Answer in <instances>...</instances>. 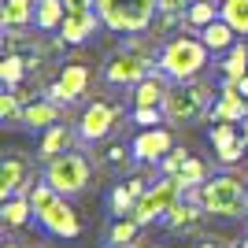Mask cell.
<instances>
[{
	"label": "cell",
	"mask_w": 248,
	"mask_h": 248,
	"mask_svg": "<svg viewBox=\"0 0 248 248\" xmlns=\"http://www.w3.org/2000/svg\"><path fill=\"white\" fill-rule=\"evenodd\" d=\"M207 56H211V48H207L200 37H170V41L159 48V56H155V67L170 78V82H189V78H197L200 71L207 67Z\"/></svg>",
	"instance_id": "cell-1"
},
{
	"label": "cell",
	"mask_w": 248,
	"mask_h": 248,
	"mask_svg": "<svg viewBox=\"0 0 248 248\" xmlns=\"http://www.w3.org/2000/svg\"><path fill=\"white\" fill-rule=\"evenodd\" d=\"M197 204L204 207L207 215H218V218H237L248 211V186L241 182L237 174H215L207 178L204 186L197 189Z\"/></svg>",
	"instance_id": "cell-2"
},
{
	"label": "cell",
	"mask_w": 248,
	"mask_h": 248,
	"mask_svg": "<svg viewBox=\"0 0 248 248\" xmlns=\"http://www.w3.org/2000/svg\"><path fill=\"white\" fill-rule=\"evenodd\" d=\"M96 11L115 33H145L159 15V0H96Z\"/></svg>",
	"instance_id": "cell-3"
},
{
	"label": "cell",
	"mask_w": 248,
	"mask_h": 248,
	"mask_svg": "<svg viewBox=\"0 0 248 248\" xmlns=\"http://www.w3.org/2000/svg\"><path fill=\"white\" fill-rule=\"evenodd\" d=\"M211 111V89L197 78H189V82H174L167 89V100H163V115L167 123H178V126H189L204 119Z\"/></svg>",
	"instance_id": "cell-4"
},
{
	"label": "cell",
	"mask_w": 248,
	"mask_h": 248,
	"mask_svg": "<svg viewBox=\"0 0 248 248\" xmlns=\"http://www.w3.org/2000/svg\"><path fill=\"white\" fill-rule=\"evenodd\" d=\"M45 178L56 186L60 197H78V193H85L89 182H93V167H89V159H85L82 152H63V155H56V159H48Z\"/></svg>",
	"instance_id": "cell-5"
},
{
	"label": "cell",
	"mask_w": 248,
	"mask_h": 248,
	"mask_svg": "<svg viewBox=\"0 0 248 248\" xmlns=\"http://www.w3.org/2000/svg\"><path fill=\"white\" fill-rule=\"evenodd\" d=\"M182 197H186V186L178 182V174H163L159 182H152L148 193L134 204V218L141 222V226H152V222H159Z\"/></svg>",
	"instance_id": "cell-6"
},
{
	"label": "cell",
	"mask_w": 248,
	"mask_h": 248,
	"mask_svg": "<svg viewBox=\"0 0 248 248\" xmlns=\"http://www.w3.org/2000/svg\"><path fill=\"white\" fill-rule=\"evenodd\" d=\"M119 123H123V104L93 100V104L82 111V119H78V141H85V145H96V141H104V137L111 134Z\"/></svg>",
	"instance_id": "cell-7"
},
{
	"label": "cell",
	"mask_w": 248,
	"mask_h": 248,
	"mask_svg": "<svg viewBox=\"0 0 248 248\" xmlns=\"http://www.w3.org/2000/svg\"><path fill=\"white\" fill-rule=\"evenodd\" d=\"M145 74H152V60L141 48H123L104 63V82L108 85H137Z\"/></svg>",
	"instance_id": "cell-8"
},
{
	"label": "cell",
	"mask_w": 248,
	"mask_h": 248,
	"mask_svg": "<svg viewBox=\"0 0 248 248\" xmlns=\"http://www.w3.org/2000/svg\"><path fill=\"white\" fill-rule=\"evenodd\" d=\"M89 82H93V71L85 67V63H67V67H60V74L52 78L48 85V96L56 104H78L85 93H89Z\"/></svg>",
	"instance_id": "cell-9"
},
{
	"label": "cell",
	"mask_w": 248,
	"mask_h": 248,
	"mask_svg": "<svg viewBox=\"0 0 248 248\" xmlns=\"http://www.w3.org/2000/svg\"><path fill=\"white\" fill-rule=\"evenodd\" d=\"M33 186H37V178H33V170H30V159L19 155V152L4 155V167H0V200L15 197V193L30 197Z\"/></svg>",
	"instance_id": "cell-10"
},
{
	"label": "cell",
	"mask_w": 248,
	"mask_h": 248,
	"mask_svg": "<svg viewBox=\"0 0 248 248\" xmlns=\"http://www.w3.org/2000/svg\"><path fill=\"white\" fill-rule=\"evenodd\" d=\"M37 222L48 230L52 237H78L82 233V218H78V211L63 197H56L45 211H37Z\"/></svg>",
	"instance_id": "cell-11"
},
{
	"label": "cell",
	"mask_w": 248,
	"mask_h": 248,
	"mask_svg": "<svg viewBox=\"0 0 248 248\" xmlns=\"http://www.w3.org/2000/svg\"><path fill=\"white\" fill-rule=\"evenodd\" d=\"M130 148H134L137 163H159V159L174 148V137H170V130H163V126H148V130H141V134L130 141Z\"/></svg>",
	"instance_id": "cell-12"
},
{
	"label": "cell",
	"mask_w": 248,
	"mask_h": 248,
	"mask_svg": "<svg viewBox=\"0 0 248 248\" xmlns=\"http://www.w3.org/2000/svg\"><path fill=\"white\" fill-rule=\"evenodd\" d=\"M245 108H248V100L241 96V89H237V82H230V78H222V85H218V100L211 104V119L215 123H245Z\"/></svg>",
	"instance_id": "cell-13"
},
{
	"label": "cell",
	"mask_w": 248,
	"mask_h": 248,
	"mask_svg": "<svg viewBox=\"0 0 248 248\" xmlns=\"http://www.w3.org/2000/svg\"><path fill=\"white\" fill-rule=\"evenodd\" d=\"M100 22H104L100 11H67L56 33H60L67 45H85V41L96 33V26H100Z\"/></svg>",
	"instance_id": "cell-14"
},
{
	"label": "cell",
	"mask_w": 248,
	"mask_h": 248,
	"mask_svg": "<svg viewBox=\"0 0 248 248\" xmlns=\"http://www.w3.org/2000/svg\"><path fill=\"white\" fill-rule=\"evenodd\" d=\"M204 215H207V211L197 204V200L182 197V200H178V204L163 215V222H167V230H170V233H178V237H182V233H200Z\"/></svg>",
	"instance_id": "cell-15"
},
{
	"label": "cell",
	"mask_w": 248,
	"mask_h": 248,
	"mask_svg": "<svg viewBox=\"0 0 248 248\" xmlns=\"http://www.w3.org/2000/svg\"><path fill=\"white\" fill-rule=\"evenodd\" d=\"M167 89H170V85H167V74L163 71L145 74V78L134 85V108H163Z\"/></svg>",
	"instance_id": "cell-16"
},
{
	"label": "cell",
	"mask_w": 248,
	"mask_h": 248,
	"mask_svg": "<svg viewBox=\"0 0 248 248\" xmlns=\"http://www.w3.org/2000/svg\"><path fill=\"white\" fill-rule=\"evenodd\" d=\"M56 123H60V104L52 100V96L26 100V108H22V126L26 130H48Z\"/></svg>",
	"instance_id": "cell-17"
},
{
	"label": "cell",
	"mask_w": 248,
	"mask_h": 248,
	"mask_svg": "<svg viewBox=\"0 0 248 248\" xmlns=\"http://www.w3.org/2000/svg\"><path fill=\"white\" fill-rule=\"evenodd\" d=\"M74 137H78V130H67L63 123L48 126V130H41V145H37V155H41L45 163H48V159H56V155L71 152Z\"/></svg>",
	"instance_id": "cell-18"
},
{
	"label": "cell",
	"mask_w": 248,
	"mask_h": 248,
	"mask_svg": "<svg viewBox=\"0 0 248 248\" xmlns=\"http://www.w3.org/2000/svg\"><path fill=\"white\" fill-rule=\"evenodd\" d=\"M200 41L211 48V56H222V52H230L233 45H237V30H233V26L218 15L215 22H207L204 30H200Z\"/></svg>",
	"instance_id": "cell-19"
},
{
	"label": "cell",
	"mask_w": 248,
	"mask_h": 248,
	"mask_svg": "<svg viewBox=\"0 0 248 248\" xmlns=\"http://www.w3.org/2000/svg\"><path fill=\"white\" fill-rule=\"evenodd\" d=\"M33 19H37V0H4V8H0L4 30H22Z\"/></svg>",
	"instance_id": "cell-20"
},
{
	"label": "cell",
	"mask_w": 248,
	"mask_h": 248,
	"mask_svg": "<svg viewBox=\"0 0 248 248\" xmlns=\"http://www.w3.org/2000/svg\"><path fill=\"white\" fill-rule=\"evenodd\" d=\"M0 218H4V226H8V230H22V226H30V218H37V215H33L30 197L15 193V197H8L4 204H0Z\"/></svg>",
	"instance_id": "cell-21"
},
{
	"label": "cell",
	"mask_w": 248,
	"mask_h": 248,
	"mask_svg": "<svg viewBox=\"0 0 248 248\" xmlns=\"http://www.w3.org/2000/svg\"><path fill=\"white\" fill-rule=\"evenodd\" d=\"M218 74H222V78H230V82L245 78V74H248V45L237 41L230 52H222V60H218Z\"/></svg>",
	"instance_id": "cell-22"
},
{
	"label": "cell",
	"mask_w": 248,
	"mask_h": 248,
	"mask_svg": "<svg viewBox=\"0 0 248 248\" xmlns=\"http://www.w3.org/2000/svg\"><path fill=\"white\" fill-rule=\"evenodd\" d=\"M137 237H141V222H137L134 215H119L111 222V230H108V241H111L115 248H134Z\"/></svg>",
	"instance_id": "cell-23"
},
{
	"label": "cell",
	"mask_w": 248,
	"mask_h": 248,
	"mask_svg": "<svg viewBox=\"0 0 248 248\" xmlns=\"http://www.w3.org/2000/svg\"><path fill=\"white\" fill-rule=\"evenodd\" d=\"M63 15H67V8H63V0H37V19H33V26L45 33H56L60 30Z\"/></svg>",
	"instance_id": "cell-24"
},
{
	"label": "cell",
	"mask_w": 248,
	"mask_h": 248,
	"mask_svg": "<svg viewBox=\"0 0 248 248\" xmlns=\"http://www.w3.org/2000/svg\"><path fill=\"white\" fill-rule=\"evenodd\" d=\"M218 19V8H215V0H193L186 8V26L189 30H204L207 22H215Z\"/></svg>",
	"instance_id": "cell-25"
},
{
	"label": "cell",
	"mask_w": 248,
	"mask_h": 248,
	"mask_svg": "<svg viewBox=\"0 0 248 248\" xmlns=\"http://www.w3.org/2000/svg\"><path fill=\"white\" fill-rule=\"evenodd\" d=\"M218 15H222L241 37H248V0H222V4H218Z\"/></svg>",
	"instance_id": "cell-26"
},
{
	"label": "cell",
	"mask_w": 248,
	"mask_h": 248,
	"mask_svg": "<svg viewBox=\"0 0 248 248\" xmlns=\"http://www.w3.org/2000/svg\"><path fill=\"white\" fill-rule=\"evenodd\" d=\"M178 182L186 186V193H189V189H200L207 182V163H204V159H197V155H189L186 163L178 167Z\"/></svg>",
	"instance_id": "cell-27"
},
{
	"label": "cell",
	"mask_w": 248,
	"mask_h": 248,
	"mask_svg": "<svg viewBox=\"0 0 248 248\" xmlns=\"http://www.w3.org/2000/svg\"><path fill=\"white\" fill-rule=\"evenodd\" d=\"M26 71H30V67H26V60H22V56H15V52H8V56L0 60V78H4V85H8V89H15V85L26 78Z\"/></svg>",
	"instance_id": "cell-28"
},
{
	"label": "cell",
	"mask_w": 248,
	"mask_h": 248,
	"mask_svg": "<svg viewBox=\"0 0 248 248\" xmlns=\"http://www.w3.org/2000/svg\"><path fill=\"white\" fill-rule=\"evenodd\" d=\"M22 108L26 104L19 100L15 89H8V93L0 96V119H4V126H22Z\"/></svg>",
	"instance_id": "cell-29"
},
{
	"label": "cell",
	"mask_w": 248,
	"mask_h": 248,
	"mask_svg": "<svg viewBox=\"0 0 248 248\" xmlns=\"http://www.w3.org/2000/svg\"><path fill=\"white\" fill-rule=\"evenodd\" d=\"M134 204H137V193L130 189V182H123V186L111 189V211H115V218H119V215H134Z\"/></svg>",
	"instance_id": "cell-30"
},
{
	"label": "cell",
	"mask_w": 248,
	"mask_h": 248,
	"mask_svg": "<svg viewBox=\"0 0 248 248\" xmlns=\"http://www.w3.org/2000/svg\"><path fill=\"white\" fill-rule=\"evenodd\" d=\"M245 152H248V145H245V134H241L237 141H230V145H218V148H215V155H218V163H222V167H233V163H241V159H245Z\"/></svg>",
	"instance_id": "cell-31"
},
{
	"label": "cell",
	"mask_w": 248,
	"mask_h": 248,
	"mask_svg": "<svg viewBox=\"0 0 248 248\" xmlns=\"http://www.w3.org/2000/svg\"><path fill=\"white\" fill-rule=\"evenodd\" d=\"M60 197V193H56V186H52L48 178H45V182H37V186L30 189V204H33V215H37V211H45V207L52 204V200Z\"/></svg>",
	"instance_id": "cell-32"
},
{
	"label": "cell",
	"mask_w": 248,
	"mask_h": 248,
	"mask_svg": "<svg viewBox=\"0 0 248 248\" xmlns=\"http://www.w3.org/2000/svg\"><path fill=\"white\" fill-rule=\"evenodd\" d=\"M207 137H211V145H230V141H237V123H215V126H211V134H207Z\"/></svg>",
	"instance_id": "cell-33"
},
{
	"label": "cell",
	"mask_w": 248,
	"mask_h": 248,
	"mask_svg": "<svg viewBox=\"0 0 248 248\" xmlns=\"http://www.w3.org/2000/svg\"><path fill=\"white\" fill-rule=\"evenodd\" d=\"M134 123L141 126V130H148V126L167 123V115H163V108H134Z\"/></svg>",
	"instance_id": "cell-34"
},
{
	"label": "cell",
	"mask_w": 248,
	"mask_h": 248,
	"mask_svg": "<svg viewBox=\"0 0 248 248\" xmlns=\"http://www.w3.org/2000/svg\"><path fill=\"white\" fill-rule=\"evenodd\" d=\"M186 159H189V148L178 145V148H170V152L159 159V170H163V174H178V167L186 163Z\"/></svg>",
	"instance_id": "cell-35"
},
{
	"label": "cell",
	"mask_w": 248,
	"mask_h": 248,
	"mask_svg": "<svg viewBox=\"0 0 248 248\" xmlns=\"http://www.w3.org/2000/svg\"><path fill=\"white\" fill-rule=\"evenodd\" d=\"M67 11H96V0H63Z\"/></svg>",
	"instance_id": "cell-36"
},
{
	"label": "cell",
	"mask_w": 248,
	"mask_h": 248,
	"mask_svg": "<svg viewBox=\"0 0 248 248\" xmlns=\"http://www.w3.org/2000/svg\"><path fill=\"white\" fill-rule=\"evenodd\" d=\"M193 0H159V11H186Z\"/></svg>",
	"instance_id": "cell-37"
},
{
	"label": "cell",
	"mask_w": 248,
	"mask_h": 248,
	"mask_svg": "<svg viewBox=\"0 0 248 248\" xmlns=\"http://www.w3.org/2000/svg\"><path fill=\"white\" fill-rule=\"evenodd\" d=\"M193 248H233V245H222V241H215V237H204V241H197Z\"/></svg>",
	"instance_id": "cell-38"
},
{
	"label": "cell",
	"mask_w": 248,
	"mask_h": 248,
	"mask_svg": "<svg viewBox=\"0 0 248 248\" xmlns=\"http://www.w3.org/2000/svg\"><path fill=\"white\" fill-rule=\"evenodd\" d=\"M237 89H241V96L248 100V74H245V78H237Z\"/></svg>",
	"instance_id": "cell-39"
},
{
	"label": "cell",
	"mask_w": 248,
	"mask_h": 248,
	"mask_svg": "<svg viewBox=\"0 0 248 248\" xmlns=\"http://www.w3.org/2000/svg\"><path fill=\"white\" fill-rule=\"evenodd\" d=\"M241 134H245V145H248V123H241Z\"/></svg>",
	"instance_id": "cell-40"
},
{
	"label": "cell",
	"mask_w": 248,
	"mask_h": 248,
	"mask_svg": "<svg viewBox=\"0 0 248 248\" xmlns=\"http://www.w3.org/2000/svg\"><path fill=\"white\" fill-rule=\"evenodd\" d=\"M233 248H248V237H245V241H237V245H233Z\"/></svg>",
	"instance_id": "cell-41"
},
{
	"label": "cell",
	"mask_w": 248,
	"mask_h": 248,
	"mask_svg": "<svg viewBox=\"0 0 248 248\" xmlns=\"http://www.w3.org/2000/svg\"><path fill=\"white\" fill-rule=\"evenodd\" d=\"M4 248H22V245H15V241H8V245H4Z\"/></svg>",
	"instance_id": "cell-42"
},
{
	"label": "cell",
	"mask_w": 248,
	"mask_h": 248,
	"mask_svg": "<svg viewBox=\"0 0 248 248\" xmlns=\"http://www.w3.org/2000/svg\"><path fill=\"white\" fill-rule=\"evenodd\" d=\"M111 248H115V245H111Z\"/></svg>",
	"instance_id": "cell-43"
}]
</instances>
